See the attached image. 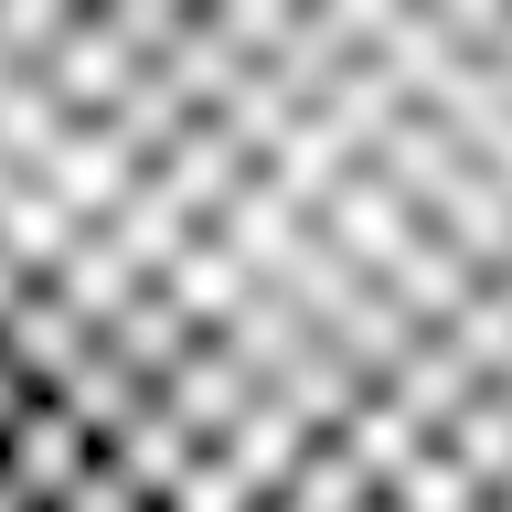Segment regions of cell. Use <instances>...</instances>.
<instances>
[{
	"mask_svg": "<svg viewBox=\"0 0 512 512\" xmlns=\"http://www.w3.org/2000/svg\"><path fill=\"white\" fill-rule=\"evenodd\" d=\"M96 459H107V438H96L64 395L32 406V416H11V512H64L96 480Z\"/></svg>",
	"mask_w": 512,
	"mask_h": 512,
	"instance_id": "obj_1",
	"label": "cell"
},
{
	"mask_svg": "<svg viewBox=\"0 0 512 512\" xmlns=\"http://www.w3.org/2000/svg\"><path fill=\"white\" fill-rule=\"evenodd\" d=\"M448 448H459V459H470L491 491H512V384H480L470 416L448 427Z\"/></svg>",
	"mask_w": 512,
	"mask_h": 512,
	"instance_id": "obj_2",
	"label": "cell"
}]
</instances>
